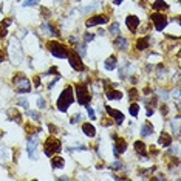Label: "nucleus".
I'll list each match as a JSON object with an SVG mask.
<instances>
[{
	"instance_id": "obj_1",
	"label": "nucleus",
	"mask_w": 181,
	"mask_h": 181,
	"mask_svg": "<svg viewBox=\"0 0 181 181\" xmlns=\"http://www.w3.org/2000/svg\"><path fill=\"white\" fill-rule=\"evenodd\" d=\"M74 101V92L71 87L64 88V92L60 93L59 99H57V109L60 112H67V109L71 105V102Z\"/></svg>"
},
{
	"instance_id": "obj_2",
	"label": "nucleus",
	"mask_w": 181,
	"mask_h": 181,
	"mask_svg": "<svg viewBox=\"0 0 181 181\" xmlns=\"http://www.w3.org/2000/svg\"><path fill=\"white\" fill-rule=\"evenodd\" d=\"M47 48L53 53V56H56V57H59V59L68 57V53H70L65 45H62V43H59V42H54V40L48 42V43H47Z\"/></svg>"
},
{
	"instance_id": "obj_3",
	"label": "nucleus",
	"mask_w": 181,
	"mask_h": 181,
	"mask_svg": "<svg viewBox=\"0 0 181 181\" xmlns=\"http://www.w3.org/2000/svg\"><path fill=\"white\" fill-rule=\"evenodd\" d=\"M76 96H77V102L80 105H88L90 99H92V96H90V92L85 84H77L76 85Z\"/></svg>"
},
{
	"instance_id": "obj_4",
	"label": "nucleus",
	"mask_w": 181,
	"mask_h": 181,
	"mask_svg": "<svg viewBox=\"0 0 181 181\" xmlns=\"http://www.w3.org/2000/svg\"><path fill=\"white\" fill-rule=\"evenodd\" d=\"M43 150H45V155L47 156H53L54 153H57L60 150V141L54 136H50L47 141H45V146H43Z\"/></svg>"
},
{
	"instance_id": "obj_5",
	"label": "nucleus",
	"mask_w": 181,
	"mask_h": 181,
	"mask_svg": "<svg viewBox=\"0 0 181 181\" xmlns=\"http://www.w3.org/2000/svg\"><path fill=\"white\" fill-rule=\"evenodd\" d=\"M14 84H16V88L19 90V92H22V93H28L30 90H31V84H30V80L25 77V76H22V74H17L16 77H14V80H13Z\"/></svg>"
},
{
	"instance_id": "obj_6",
	"label": "nucleus",
	"mask_w": 181,
	"mask_h": 181,
	"mask_svg": "<svg viewBox=\"0 0 181 181\" xmlns=\"http://www.w3.org/2000/svg\"><path fill=\"white\" fill-rule=\"evenodd\" d=\"M150 19H152V22H153V27L158 30V31H161V30H164L166 28V25H167V17L164 16V14H161V13H153L152 16H150Z\"/></svg>"
},
{
	"instance_id": "obj_7",
	"label": "nucleus",
	"mask_w": 181,
	"mask_h": 181,
	"mask_svg": "<svg viewBox=\"0 0 181 181\" xmlns=\"http://www.w3.org/2000/svg\"><path fill=\"white\" fill-rule=\"evenodd\" d=\"M68 60H70V65H71L76 71H82V70H84L82 57H80L76 51H70V53H68Z\"/></svg>"
},
{
	"instance_id": "obj_8",
	"label": "nucleus",
	"mask_w": 181,
	"mask_h": 181,
	"mask_svg": "<svg viewBox=\"0 0 181 181\" xmlns=\"http://www.w3.org/2000/svg\"><path fill=\"white\" fill-rule=\"evenodd\" d=\"M113 139H115V149H113V153H115V156L118 158L119 153H124V152H125L127 142H125L124 138H119V136H116V135H113Z\"/></svg>"
},
{
	"instance_id": "obj_9",
	"label": "nucleus",
	"mask_w": 181,
	"mask_h": 181,
	"mask_svg": "<svg viewBox=\"0 0 181 181\" xmlns=\"http://www.w3.org/2000/svg\"><path fill=\"white\" fill-rule=\"evenodd\" d=\"M17 50H19V43H17L16 39H13V40H11V57H13V62H14V64H19V62L22 60V57H23L22 51L17 53Z\"/></svg>"
},
{
	"instance_id": "obj_10",
	"label": "nucleus",
	"mask_w": 181,
	"mask_h": 181,
	"mask_svg": "<svg viewBox=\"0 0 181 181\" xmlns=\"http://www.w3.org/2000/svg\"><path fill=\"white\" fill-rule=\"evenodd\" d=\"M107 22H109V17L104 16V14H101V16H95V17H92V19H88L85 25H87L88 28H92V27H95V25H104V23H107Z\"/></svg>"
},
{
	"instance_id": "obj_11",
	"label": "nucleus",
	"mask_w": 181,
	"mask_h": 181,
	"mask_svg": "<svg viewBox=\"0 0 181 181\" xmlns=\"http://www.w3.org/2000/svg\"><path fill=\"white\" fill-rule=\"evenodd\" d=\"M105 112H107V115H110L112 118H115L118 124H122V122H124V119H125V118H124V115H122L121 112H118V110H115V109H112V107H109V105L105 107Z\"/></svg>"
},
{
	"instance_id": "obj_12",
	"label": "nucleus",
	"mask_w": 181,
	"mask_h": 181,
	"mask_svg": "<svg viewBox=\"0 0 181 181\" xmlns=\"http://www.w3.org/2000/svg\"><path fill=\"white\" fill-rule=\"evenodd\" d=\"M125 23H127V28H129L132 33H135V31L138 30V27H139V19H138L136 16H129V17L125 19Z\"/></svg>"
},
{
	"instance_id": "obj_13",
	"label": "nucleus",
	"mask_w": 181,
	"mask_h": 181,
	"mask_svg": "<svg viewBox=\"0 0 181 181\" xmlns=\"http://www.w3.org/2000/svg\"><path fill=\"white\" fill-rule=\"evenodd\" d=\"M36 149H37V138L33 136V138H30V141H28V155H30V158H33V159L37 158Z\"/></svg>"
},
{
	"instance_id": "obj_14",
	"label": "nucleus",
	"mask_w": 181,
	"mask_h": 181,
	"mask_svg": "<svg viewBox=\"0 0 181 181\" xmlns=\"http://www.w3.org/2000/svg\"><path fill=\"white\" fill-rule=\"evenodd\" d=\"M158 144H159V146H164V147L170 146V144H172V136H170V133L162 132V133L159 135V138H158Z\"/></svg>"
},
{
	"instance_id": "obj_15",
	"label": "nucleus",
	"mask_w": 181,
	"mask_h": 181,
	"mask_svg": "<svg viewBox=\"0 0 181 181\" xmlns=\"http://www.w3.org/2000/svg\"><path fill=\"white\" fill-rule=\"evenodd\" d=\"M82 132H84L87 136H95V135H96L95 125L90 124V122H84V124H82Z\"/></svg>"
},
{
	"instance_id": "obj_16",
	"label": "nucleus",
	"mask_w": 181,
	"mask_h": 181,
	"mask_svg": "<svg viewBox=\"0 0 181 181\" xmlns=\"http://www.w3.org/2000/svg\"><path fill=\"white\" fill-rule=\"evenodd\" d=\"M121 98H122V93L119 90H113V87L107 88V99H121Z\"/></svg>"
},
{
	"instance_id": "obj_17",
	"label": "nucleus",
	"mask_w": 181,
	"mask_h": 181,
	"mask_svg": "<svg viewBox=\"0 0 181 181\" xmlns=\"http://www.w3.org/2000/svg\"><path fill=\"white\" fill-rule=\"evenodd\" d=\"M135 152H136L138 155H141V156H146V153H147V146H146L142 141H136V142H135Z\"/></svg>"
},
{
	"instance_id": "obj_18",
	"label": "nucleus",
	"mask_w": 181,
	"mask_h": 181,
	"mask_svg": "<svg viewBox=\"0 0 181 181\" xmlns=\"http://www.w3.org/2000/svg\"><path fill=\"white\" fill-rule=\"evenodd\" d=\"M42 31H43V33H47V34H50V36H59V34H57V31H56V28H54V27H51V25H50V22H43V23H42Z\"/></svg>"
},
{
	"instance_id": "obj_19",
	"label": "nucleus",
	"mask_w": 181,
	"mask_h": 181,
	"mask_svg": "<svg viewBox=\"0 0 181 181\" xmlns=\"http://www.w3.org/2000/svg\"><path fill=\"white\" fill-rule=\"evenodd\" d=\"M153 133V125L149 122V121H146L144 124H142V127H141V135L142 136H150Z\"/></svg>"
},
{
	"instance_id": "obj_20",
	"label": "nucleus",
	"mask_w": 181,
	"mask_h": 181,
	"mask_svg": "<svg viewBox=\"0 0 181 181\" xmlns=\"http://www.w3.org/2000/svg\"><path fill=\"white\" fill-rule=\"evenodd\" d=\"M153 10L155 11H166V10H169V5L164 2V0H156V2L153 3Z\"/></svg>"
},
{
	"instance_id": "obj_21",
	"label": "nucleus",
	"mask_w": 181,
	"mask_h": 181,
	"mask_svg": "<svg viewBox=\"0 0 181 181\" xmlns=\"http://www.w3.org/2000/svg\"><path fill=\"white\" fill-rule=\"evenodd\" d=\"M51 166H53L54 169H62V167L65 166V161H64V158H60V156H54V158H51Z\"/></svg>"
},
{
	"instance_id": "obj_22",
	"label": "nucleus",
	"mask_w": 181,
	"mask_h": 181,
	"mask_svg": "<svg viewBox=\"0 0 181 181\" xmlns=\"http://www.w3.org/2000/svg\"><path fill=\"white\" fill-rule=\"evenodd\" d=\"M115 43H116V47H118V48H122V50H125V48H127V45H129L127 39H125V37H121L119 34H118V37H116Z\"/></svg>"
},
{
	"instance_id": "obj_23",
	"label": "nucleus",
	"mask_w": 181,
	"mask_h": 181,
	"mask_svg": "<svg viewBox=\"0 0 181 181\" xmlns=\"http://www.w3.org/2000/svg\"><path fill=\"white\" fill-rule=\"evenodd\" d=\"M105 68H107L109 71H112V70L116 68V57H115V56H110V57L105 60Z\"/></svg>"
},
{
	"instance_id": "obj_24",
	"label": "nucleus",
	"mask_w": 181,
	"mask_h": 181,
	"mask_svg": "<svg viewBox=\"0 0 181 181\" xmlns=\"http://www.w3.org/2000/svg\"><path fill=\"white\" fill-rule=\"evenodd\" d=\"M147 47H149V39L147 37H141V39L136 40V48L138 50H146Z\"/></svg>"
},
{
	"instance_id": "obj_25",
	"label": "nucleus",
	"mask_w": 181,
	"mask_h": 181,
	"mask_svg": "<svg viewBox=\"0 0 181 181\" xmlns=\"http://www.w3.org/2000/svg\"><path fill=\"white\" fill-rule=\"evenodd\" d=\"M10 156H11V150L8 147H2V149H0V158L10 159Z\"/></svg>"
},
{
	"instance_id": "obj_26",
	"label": "nucleus",
	"mask_w": 181,
	"mask_h": 181,
	"mask_svg": "<svg viewBox=\"0 0 181 181\" xmlns=\"http://www.w3.org/2000/svg\"><path fill=\"white\" fill-rule=\"evenodd\" d=\"M8 115H10V116H13V118H14V121H17V122H20V121H22V116H20V113L17 112V109H11V110L8 112Z\"/></svg>"
},
{
	"instance_id": "obj_27",
	"label": "nucleus",
	"mask_w": 181,
	"mask_h": 181,
	"mask_svg": "<svg viewBox=\"0 0 181 181\" xmlns=\"http://www.w3.org/2000/svg\"><path fill=\"white\" fill-rule=\"evenodd\" d=\"M170 124H172V129H173V133H175L176 136H179V119L176 118V119L170 121Z\"/></svg>"
},
{
	"instance_id": "obj_28",
	"label": "nucleus",
	"mask_w": 181,
	"mask_h": 181,
	"mask_svg": "<svg viewBox=\"0 0 181 181\" xmlns=\"http://www.w3.org/2000/svg\"><path fill=\"white\" fill-rule=\"evenodd\" d=\"M10 25H11V19H5V20L2 22V25H0V30H2V36L6 34V27H10Z\"/></svg>"
},
{
	"instance_id": "obj_29",
	"label": "nucleus",
	"mask_w": 181,
	"mask_h": 181,
	"mask_svg": "<svg viewBox=\"0 0 181 181\" xmlns=\"http://www.w3.org/2000/svg\"><path fill=\"white\" fill-rule=\"evenodd\" d=\"M110 33H112L113 36H118V34H119V23H118V22L112 23V27H110Z\"/></svg>"
},
{
	"instance_id": "obj_30",
	"label": "nucleus",
	"mask_w": 181,
	"mask_h": 181,
	"mask_svg": "<svg viewBox=\"0 0 181 181\" xmlns=\"http://www.w3.org/2000/svg\"><path fill=\"white\" fill-rule=\"evenodd\" d=\"M129 112H130V115L132 116H138V112H139V107H138V104H132L130 105V109H129Z\"/></svg>"
},
{
	"instance_id": "obj_31",
	"label": "nucleus",
	"mask_w": 181,
	"mask_h": 181,
	"mask_svg": "<svg viewBox=\"0 0 181 181\" xmlns=\"http://www.w3.org/2000/svg\"><path fill=\"white\" fill-rule=\"evenodd\" d=\"M129 96H130L132 101H135V99L138 98V90H136V88H130V90H129Z\"/></svg>"
},
{
	"instance_id": "obj_32",
	"label": "nucleus",
	"mask_w": 181,
	"mask_h": 181,
	"mask_svg": "<svg viewBox=\"0 0 181 181\" xmlns=\"http://www.w3.org/2000/svg\"><path fill=\"white\" fill-rule=\"evenodd\" d=\"M95 37H96V36H95L93 33H85V34H84V40H85V42H92V40H95Z\"/></svg>"
},
{
	"instance_id": "obj_33",
	"label": "nucleus",
	"mask_w": 181,
	"mask_h": 181,
	"mask_svg": "<svg viewBox=\"0 0 181 181\" xmlns=\"http://www.w3.org/2000/svg\"><path fill=\"white\" fill-rule=\"evenodd\" d=\"M110 169H113V170H121V169H122V162H121V161H115V162L110 166Z\"/></svg>"
},
{
	"instance_id": "obj_34",
	"label": "nucleus",
	"mask_w": 181,
	"mask_h": 181,
	"mask_svg": "<svg viewBox=\"0 0 181 181\" xmlns=\"http://www.w3.org/2000/svg\"><path fill=\"white\" fill-rule=\"evenodd\" d=\"M37 105H39V109H45V107H47V102H45V99H43L42 96L37 98Z\"/></svg>"
},
{
	"instance_id": "obj_35",
	"label": "nucleus",
	"mask_w": 181,
	"mask_h": 181,
	"mask_svg": "<svg viewBox=\"0 0 181 181\" xmlns=\"http://www.w3.org/2000/svg\"><path fill=\"white\" fill-rule=\"evenodd\" d=\"M77 53H79V56H80V57H84V56L87 54V50H85V47H82V45H77Z\"/></svg>"
},
{
	"instance_id": "obj_36",
	"label": "nucleus",
	"mask_w": 181,
	"mask_h": 181,
	"mask_svg": "<svg viewBox=\"0 0 181 181\" xmlns=\"http://www.w3.org/2000/svg\"><path fill=\"white\" fill-rule=\"evenodd\" d=\"M40 0H25L23 2V6H31V5H37Z\"/></svg>"
},
{
	"instance_id": "obj_37",
	"label": "nucleus",
	"mask_w": 181,
	"mask_h": 181,
	"mask_svg": "<svg viewBox=\"0 0 181 181\" xmlns=\"http://www.w3.org/2000/svg\"><path fill=\"white\" fill-rule=\"evenodd\" d=\"M158 95L161 96V99H169V93L164 92V90H158Z\"/></svg>"
},
{
	"instance_id": "obj_38",
	"label": "nucleus",
	"mask_w": 181,
	"mask_h": 181,
	"mask_svg": "<svg viewBox=\"0 0 181 181\" xmlns=\"http://www.w3.org/2000/svg\"><path fill=\"white\" fill-rule=\"evenodd\" d=\"M87 110H88V115H90V118H92V119H95V118H96V113H95V110H93L92 107H88V105H87Z\"/></svg>"
},
{
	"instance_id": "obj_39",
	"label": "nucleus",
	"mask_w": 181,
	"mask_h": 181,
	"mask_svg": "<svg viewBox=\"0 0 181 181\" xmlns=\"http://www.w3.org/2000/svg\"><path fill=\"white\" fill-rule=\"evenodd\" d=\"M19 102H20V105H22L23 109H28V101H27L25 98H20V99H19Z\"/></svg>"
},
{
	"instance_id": "obj_40",
	"label": "nucleus",
	"mask_w": 181,
	"mask_h": 181,
	"mask_svg": "<svg viewBox=\"0 0 181 181\" xmlns=\"http://www.w3.org/2000/svg\"><path fill=\"white\" fill-rule=\"evenodd\" d=\"M28 115H30V116H31L33 119H39V118H40L37 112H28Z\"/></svg>"
},
{
	"instance_id": "obj_41",
	"label": "nucleus",
	"mask_w": 181,
	"mask_h": 181,
	"mask_svg": "<svg viewBox=\"0 0 181 181\" xmlns=\"http://www.w3.org/2000/svg\"><path fill=\"white\" fill-rule=\"evenodd\" d=\"M50 73H53V74H59V71H57V68H56V67H51V68H50Z\"/></svg>"
},
{
	"instance_id": "obj_42",
	"label": "nucleus",
	"mask_w": 181,
	"mask_h": 181,
	"mask_svg": "<svg viewBox=\"0 0 181 181\" xmlns=\"http://www.w3.org/2000/svg\"><path fill=\"white\" fill-rule=\"evenodd\" d=\"M77 119H80V115H76L74 118H71V122H73V124H76V122H77Z\"/></svg>"
},
{
	"instance_id": "obj_43",
	"label": "nucleus",
	"mask_w": 181,
	"mask_h": 181,
	"mask_svg": "<svg viewBox=\"0 0 181 181\" xmlns=\"http://www.w3.org/2000/svg\"><path fill=\"white\" fill-rule=\"evenodd\" d=\"M173 96H175V99H178V98H179V90H178V88L175 90V93H173Z\"/></svg>"
},
{
	"instance_id": "obj_44",
	"label": "nucleus",
	"mask_w": 181,
	"mask_h": 181,
	"mask_svg": "<svg viewBox=\"0 0 181 181\" xmlns=\"http://www.w3.org/2000/svg\"><path fill=\"white\" fill-rule=\"evenodd\" d=\"M161 113H162V115H166V113H167V107H166V105H162V107H161Z\"/></svg>"
},
{
	"instance_id": "obj_45",
	"label": "nucleus",
	"mask_w": 181,
	"mask_h": 181,
	"mask_svg": "<svg viewBox=\"0 0 181 181\" xmlns=\"http://www.w3.org/2000/svg\"><path fill=\"white\" fill-rule=\"evenodd\" d=\"M3 59H5V53H3L2 50H0V62H2Z\"/></svg>"
},
{
	"instance_id": "obj_46",
	"label": "nucleus",
	"mask_w": 181,
	"mask_h": 181,
	"mask_svg": "<svg viewBox=\"0 0 181 181\" xmlns=\"http://www.w3.org/2000/svg\"><path fill=\"white\" fill-rule=\"evenodd\" d=\"M34 85H36V87H39V85H40V80H39V77H36V79H34Z\"/></svg>"
},
{
	"instance_id": "obj_47",
	"label": "nucleus",
	"mask_w": 181,
	"mask_h": 181,
	"mask_svg": "<svg viewBox=\"0 0 181 181\" xmlns=\"http://www.w3.org/2000/svg\"><path fill=\"white\" fill-rule=\"evenodd\" d=\"M155 179H164V175H156Z\"/></svg>"
},
{
	"instance_id": "obj_48",
	"label": "nucleus",
	"mask_w": 181,
	"mask_h": 181,
	"mask_svg": "<svg viewBox=\"0 0 181 181\" xmlns=\"http://www.w3.org/2000/svg\"><path fill=\"white\" fill-rule=\"evenodd\" d=\"M113 2H115L116 5H119V3H122V2H124V0H113Z\"/></svg>"
}]
</instances>
